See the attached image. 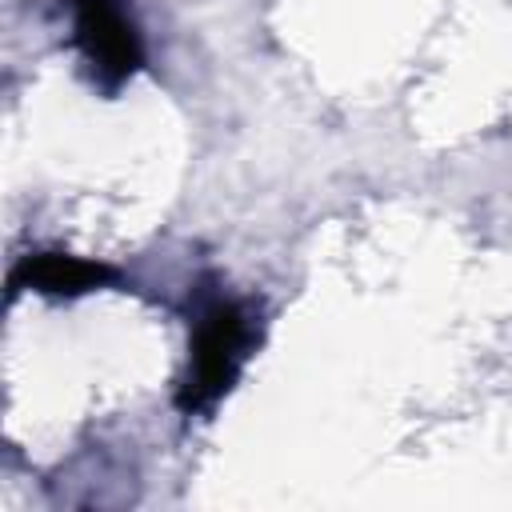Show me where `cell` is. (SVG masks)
<instances>
[{"label": "cell", "instance_id": "1", "mask_svg": "<svg viewBox=\"0 0 512 512\" xmlns=\"http://www.w3.org/2000/svg\"><path fill=\"white\" fill-rule=\"evenodd\" d=\"M252 344H256L252 316L240 304H212L192 336V360H188V380L180 388V408L184 412L212 408L240 376Z\"/></svg>", "mask_w": 512, "mask_h": 512}, {"label": "cell", "instance_id": "2", "mask_svg": "<svg viewBox=\"0 0 512 512\" xmlns=\"http://www.w3.org/2000/svg\"><path fill=\"white\" fill-rule=\"evenodd\" d=\"M72 16H76V40L88 56V64L96 68V76L112 88L120 80H128L144 56L140 36L132 16L124 12L120 0H72Z\"/></svg>", "mask_w": 512, "mask_h": 512}, {"label": "cell", "instance_id": "3", "mask_svg": "<svg viewBox=\"0 0 512 512\" xmlns=\"http://www.w3.org/2000/svg\"><path fill=\"white\" fill-rule=\"evenodd\" d=\"M112 272L104 264L92 260H76V256H32L24 264V280L40 292H88L100 280H108Z\"/></svg>", "mask_w": 512, "mask_h": 512}]
</instances>
